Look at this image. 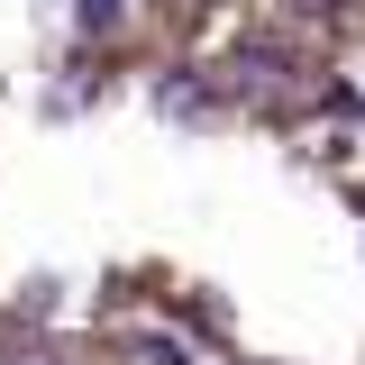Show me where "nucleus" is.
<instances>
[{
    "label": "nucleus",
    "instance_id": "1",
    "mask_svg": "<svg viewBox=\"0 0 365 365\" xmlns=\"http://www.w3.org/2000/svg\"><path fill=\"white\" fill-rule=\"evenodd\" d=\"M165 28L155 101L192 119H265L302 128L347 110L365 55V0H83V28Z\"/></svg>",
    "mask_w": 365,
    "mask_h": 365
}]
</instances>
